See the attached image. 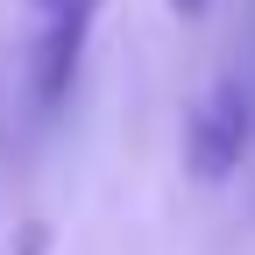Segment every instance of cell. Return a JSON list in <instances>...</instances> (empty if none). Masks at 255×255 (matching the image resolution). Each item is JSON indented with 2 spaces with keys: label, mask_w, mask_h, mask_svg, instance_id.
Instances as JSON below:
<instances>
[{
  "label": "cell",
  "mask_w": 255,
  "mask_h": 255,
  "mask_svg": "<svg viewBox=\"0 0 255 255\" xmlns=\"http://www.w3.org/2000/svg\"><path fill=\"white\" fill-rule=\"evenodd\" d=\"M248 135H255V78L220 71L184 114V170L199 184H220L248 156Z\"/></svg>",
  "instance_id": "1"
},
{
  "label": "cell",
  "mask_w": 255,
  "mask_h": 255,
  "mask_svg": "<svg viewBox=\"0 0 255 255\" xmlns=\"http://www.w3.org/2000/svg\"><path fill=\"white\" fill-rule=\"evenodd\" d=\"M36 7V36H28V92L36 107L57 114L64 92L78 78V57H85V36L100 21V0H28Z\"/></svg>",
  "instance_id": "2"
},
{
  "label": "cell",
  "mask_w": 255,
  "mask_h": 255,
  "mask_svg": "<svg viewBox=\"0 0 255 255\" xmlns=\"http://www.w3.org/2000/svg\"><path fill=\"white\" fill-rule=\"evenodd\" d=\"M43 248H50V234H43V227H21V241H14L7 255H43Z\"/></svg>",
  "instance_id": "3"
},
{
  "label": "cell",
  "mask_w": 255,
  "mask_h": 255,
  "mask_svg": "<svg viewBox=\"0 0 255 255\" xmlns=\"http://www.w3.org/2000/svg\"><path fill=\"white\" fill-rule=\"evenodd\" d=\"M206 7H213V0H170V14H184V21H199Z\"/></svg>",
  "instance_id": "4"
}]
</instances>
